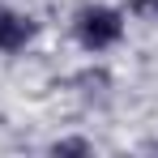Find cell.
Instances as JSON below:
<instances>
[{
  "instance_id": "6da1fadb",
  "label": "cell",
  "mask_w": 158,
  "mask_h": 158,
  "mask_svg": "<svg viewBox=\"0 0 158 158\" xmlns=\"http://www.w3.org/2000/svg\"><path fill=\"white\" fill-rule=\"evenodd\" d=\"M120 34H124V13H120V9L94 4V9H81L77 13V39H81V47L103 52V47H111V43H120Z\"/></svg>"
},
{
  "instance_id": "277c9868",
  "label": "cell",
  "mask_w": 158,
  "mask_h": 158,
  "mask_svg": "<svg viewBox=\"0 0 158 158\" xmlns=\"http://www.w3.org/2000/svg\"><path fill=\"white\" fill-rule=\"evenodd\" d=\"M137 9L141 13H158V0H137Z\"/></svg>"
},
{
  "instance_id": "7a4b0ae2",
  "label": "cell",
  "mask_w": 158,
  "mask_h": 158,
  "mask_svg": "<svg viewBox=\"0 0 158 158\" xmlns=\"http://www.w3.org/2000/svg\"><path fill=\"white\" fill-rule=\"evenodd\" d=\"M30 39H34V22L22 17V13H9V22L0 30V52H22Z\"/></svg>"
},
{
  "instance_id": "5b68a950",
  "label": "cell",
  "mask_w": 158,
  "mask_h": 158,
  "mask_svg": "<svg viewBox=\"0 0 158 158\" xmlns=\"http://www.w3.org/2000/svg\"><path fill=\"white\" fill-rule=\"evenodd\" d=\"M9 13H13V9H4V4H0V30H4V22H9Z\"/></svg>"
},
{
  "instance_id": "3957f363",
  "label": "cell",
  "mask_w": 158,
  "mask_h": 158,
  "mask_svg": "<svg viewBox=\"0 0 158 158\" xmlns=\"http://www.w3.org/2000/svg\"><path fill=\"white\" fill-rule=\"evenodd\" d=\"M52 150H56V154H85L90 145H85V141H56Z\"/></svg>"
}]
</instances>
